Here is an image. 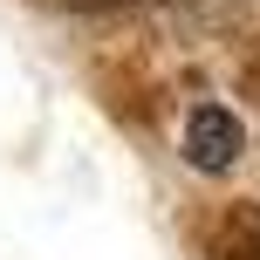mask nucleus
Returning a JSON list of instances; mask_svg holds the SVG:
<instances>
[{
  "instance_id": "obj_1",
  "label": "nucleus",
  "mask_w": 260,
  "mask_h": 260,
  "mask_svg": "<svg viewBox=\"0 0 260 260\" xmlns=\"http://www.w3.org/2000/svg\"><path fill=\"white\" fill-rule=\"evenodd\" d=\"M178 157L199 178H233L247 165V117L219 96H192L178 117Z\"/></svg>"
},
{
  "instance_id": "obj_2",
  "label": "nucleus",
  "mask_w": 260,
  "mask_h": 260,
  "mask_svg": "<svg viewBox=\"0 0 260 260\" xmlns=\"http://www.w3.org/2000/svg\"><path fill=\"white\" fill-rule=\"evenodd\" d=\"M199 253L206 260H260V199H233L199 226Z\"/></svg>"
},
{
  "instance_id": "obj_3",
  "label": "nucleus",
  "mask_w": 260,
  "mask_h": 260,
  "mask_svg": "<svg viewBox=\"0 0 260 260\" xmlns=\"http://www.w3.org/2000/svg\"><path fill=\"white\" fill-rule=\"evenodd\" d=\"M48 7H69V14H117V7H144V0H48Z\"/></svg>"
}]
</instances>
